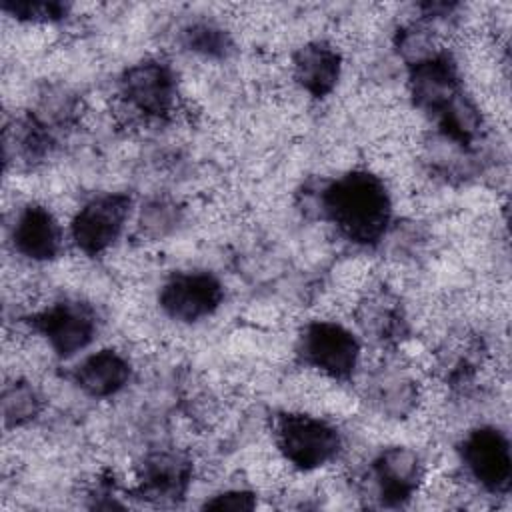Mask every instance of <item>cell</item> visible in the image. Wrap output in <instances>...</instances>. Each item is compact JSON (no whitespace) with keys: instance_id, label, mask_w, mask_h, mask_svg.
Returning <instances> with one entry per match:
<instances>
[{"instance_id":"6da1fadb","label":"cell","mask_w":512,"mask_h":512,"mask_svg":"<svg viewBox=\"0 0 512 512\" xmlns=\"http://www.w3.org/2000/svg\"><path fill=\"white\" fill-rule=\"evenodd\" d=\"M318 214L358 246L378 244L392 220V200L380 176L370 170H350L322 186L316 198Z\"/></svg>"},{"instance_id":"7a4b0ae2","label":"cell","mask_w":512,"mask_h":512,"mask_svg":"<svg viewBox=\"0 0 512 512\" xmlns=\"http://www.w3.org/2000/svg\"><path fill=\"white\" fill-rule=\"evenodd\" d=\"M274 444L292 468L312 472L338 458L342 452V434L324 418L286 412L274 422Z\"/></svg>"},{"instance_id":"3957f363","label":"cell","mask_w":512,"mask_h":512,"mask_svg":"<svg viewBox=\"0 0 512 512\" xmlns=\"http://www.w3.org/2000/svg\"><path fill=\"white\" fill-rule=\"evenodd\" d=\"M296 354L308 368L332 380H350L360 364L358 336L336 320H310L298 336Z\"/></svg>"},{"instance_id":"277c9868","label":"cell","mask_w":512,"mask_h":512,"mask_svg":"<svg viewBox=\"0 0 512 512\" xmlns=\"http://www.w3.org/2000/svg\"><path fill=\"white\" fill-rule=\"evenodd\" d=\"M126 110L142 120H166L178 106V82L170 64L148 58L128 66L118 80Z\"/></svg>"},{"instance_id":"5b68a950","label":"cell","mask_w":512,"mask_h":512,"mask_svg":"<svg viewBox=\"0 0 512 512\" xmlns=\"http://www.w3.org/2000/svg\"><path fill=\"white\" fill-rule=\"evenodd\" d=\"M426 478L422 456L408 446H388L378 452L364 474V492L380 506L408 504Z\"/></svg>"},{"instance_id":"8992f818","label":"cell","mask_w":512,"mask_h":512,"mask_svg":"<svg viewBox=\"0 0 512 512\" xmlns=\"http://www.w3.org/2000/svg\"><path fill=\"white\" fill-rule=\"evenodd\" d=\"M466 474L488 494L504 496L512 484V450L508 436L496 426L470 430L460 442Z\"/></svg>"},{"instance_id":"52a82bcc","label":"cell","mask_w":512,"mask_h":512,"mask_svg":"<svg viewBox=\"0 0 512 512\" xmlns=\"http://www.w3.org/2000/svg\"><path fill=\"white\" fill-rule=\"evenodd\" d=\"M132 208V198L124 192H104L74 214L70 222V238L74 246L86 256H100L124 232Z\"/></svg>"},{"instance_id":"ba28073f","label":"cell","mask_w":512,"mask_h":512,"mask_svg":"<svg viewBox=\"0 0 512 512\" xmlns=\"http://www.w3.org/2000/svg\"><path fill=\"white\" fill-rule=\"evenodd\" d=\"M28 326L38 332L58 358H72L90 346L96 336V314L80 300H58L28 318Z\"/></svg>"},{"instance_id":"9c48e42d","label":"cell","mask_w":512,"mask_h":512,"mask_svg":"<svg viewBox=\"0 0 512 512\" xmlns=\"http://www.w3.org/2000/svg\"><path fill=\"white\" fill-rule=\"evenodd\" d=\"M222 300V282L206 270L176 272L162 284L158 294L164 314L184 324H194L212 316Z\"/></svg>"},{"instance_id":"30bf717a","label":"cell","mask_w":512,"mask_h":512,"mask_svg":"<svg viewBox=\"0 0 512 512\" xmlns=\"http://www.w3.org/2000/svg\"><path fill=\"white\" fill-rule=\"evenodd\" d=\"M408 88L414 106L432 120L464 92L458 66L448 50L408 66Z\"/></svg>"},{"instance_id":"8fae6325","label":"cell","mask_w":512,"mask_h":512,"mask_svg":"<svg viewBox=\"0 0 512 512\" xmlns=\"http://www.w3.org/2000/svg\"><path fill=\"white\" fill-rule=\"evenodd\" d=\"M192 482V460L178 450L160 448L140 464L136 496L152 502H176L184 498Z\"/></svg>"},{"instance_id":"7c38bea8","label":"cell","mask_w":512,"mask_h":512,"mask_svg":"<svg viewBox=\"0 0 512 512\" xmlns=\"http://www.w3.org/2000/svg\"><path fill=\"white\" fill-rule=\"evenodd\" d=\"M10 240L14 250L32 260H54L62 250V228L50 208L42 204H26L14 218Z\"/></svg>"},{"instance_id":"4fadbf2b","label":"cell","mask_w":512,"mask_h":512,"mask_svg":"<svg viewBox=\"0 0 512 512\" xmlns=\"http://www.w3.org/2000/svg\"><path fill=\"white\" fill-rule=\"evenodd\" d=\"M342 74V54L326 40H312L292 54V78L312 98H326Z\"/></svg>"},{"instance_id":"5bb4252c","label":"cell","mask_w":512,"mask_h":512,"mask_svg":"<svg viewBox=\"0 0 512 512\" xmlns=\"http://www.w3.org/2000/svg\"><path fill=\"white\" fill-rule=\"evenodd\" d=\"M356 322L366 338L380 346H394L408 334L402 302L390 290L376 288L358 302Z\"/></svg>"},{"instance_id":"9a60e30c","label":"cell","mask_w":512,"mask_h":512,"mask_svg":"<svg viewBox=\"0 0 512 512\" xmlns=\"http://www.w3.org/2000/svg\"><path fill=\"white\" fill-rule=\"evenodd\" d=\"M132 378V366L128 358L114 350L102 348L92 352L72 372L74 384L92 398H110L118 394Z\"/></svg>"},{"instance_id":"2e32d148","label":"cell","mask_w":512,"mask_h":512,"mask_svg":"<svg viewBox=\"0 0 512 512\" xmlns=\"http://www.w3.org/2000/svg\"><path fill=\"white\" fill-rule=\"evenodd\" d=\"M366 396L370 404L382 414L404 418L418 406L420 386L408 368L398 364H384L368 378Z\"/></svg>"},{"instance_id":"e0dca14e","label":"cell","mask_w":512,"mask_h":512,"mask_svg":"<svg viewBox=\"0 0 512 512\" xmlns=\"http://www.w3.org/2000/svg\"><path fill=\"white\" fill-rule=\"evenodd\" d=\"M52 148V130L34 114L18 118L14 128L4 132L6 160H18L22 164L40 162Z\"/></svg>"},{"instance_id":"ac0fdd59","label":"cell","mask_w":512,"mask_h":512,"mask_svg":"<svg viewBox=\"0 0 512 512\" xmlns=\"http://www.w3.org/2000/svg\"><path fill=\"white\" fill-rule=\"evenodd\" d=\"M44 408L40 390L28 380H12L2 392V414L6 428H18L32 422Z\"/></svg>"},{"instance_id":"d6986e66","label":"cell","mask_w":512,"mask_h":512,"mask_svg":"<svg viewBox=\"0 0 512 512\" xmlns=\"http://www.w3.org/2000/svg\"><path fill=\"white\" fill-rule=\"evenodd\" d=\"M182 42L190 52L206 58H226L232 50L230 34L214 22H194L182 32Z\"/></svg>"},{"instance_id":"ffe728a7","label":"cell","mask_w":512,"mask_h":512,"mask_svg":"<svg viewBox=\"0 0 512 512\" xmlns=\"http://www.w3.org/2000/svg\"><path fill=\"white\" fill-rule=\"evenodd\" d=\"M2 10L24 22L50 24L66 18L68 4L46 2V0H6L2 2Z\"/></svg>"},{"instance_id":"44dd1931","label":"cell","mask_w":512,"mask_h":512,"mask_svg":"<svg viewBox=\"0 0 512 512\" xmlns=\"http://www.w3.org/2000/svg\"><path fill=\"white\" fill-rule=\"evenodd\" d=\"M178 222H180L178 208L174 204H170V202H164V200L150 202L142 210V218H140L142 230L148 236H156V238L158 236H166L168 232H172Z\"/></svg>"},{"instance_id":"7402d4cb","label":"cell","mask_w":512,"mask_h":512,"mask_svg":"<svg viewBox=\"0 0 512 512\" xmlns=\"http://www.w3.org/2000/svg\"><path fill=\"white\" fill-rule=\"evenodd\" d=\"M254 506H256V496L246 488H228L204 502V508H210V510L240 512V510H252Z\"/></svg>"}]
</instances>
